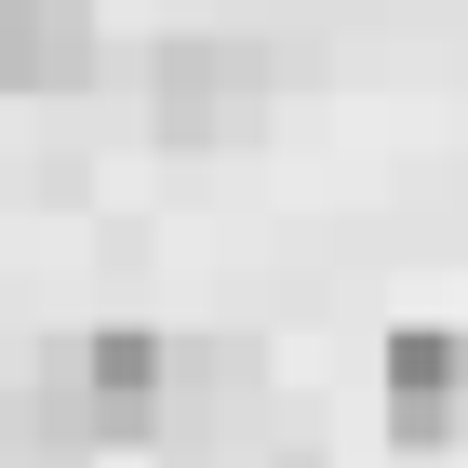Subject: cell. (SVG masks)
I'll list each match as a JSON object with an SVG mask.
<instances>
[{
	"instance_id": "cell-2",
	"label": "cell",
	"mask_w": 468,
	"mask_h": 468,
	"mask_svg": "<svg viewBox=\"0 0 468 468\" xmlns=\"http://www.w3.org/2000/svg\"><path fill=\"white\" fill-rule=\"evenodd\" d=\"M268 94H282V68H268L254 40H228V27H187V40L147 54V121L175 147H241L254 121H268Z\"/></svg>"
},
{
	"instance_id": "cell-4",
	"label": "cell",
	"mask_w": 468,
	"mask_h": 468,
	"mask_svg": "<svg viewBox=\"0 0 468 468\" xmlns=\"http://www.w3.org/2000/svg\"><path fill=\"white\" fill-rule=\"evenodd\" d=\"M94 68V0H0V94H68Z\"/></svg>"
},
{
	"instance_id": "cell-1",
	"label": "cell",
	"mask_w": 468,
	"mask_h": 468,
	"mask_svg": "<svg viewBox=\"0 0 468 468\" xmlns=\"http://www.w3.org/2000/svg\"><path fill=\"white\" fill-rule=\"evenodd\" d=\"M175 388H187V361H175L161 322H94V335H68L40 361V415L68 429V455L80 441H147L175 415Z\"/></svg>"
},
{
	"instance_id": "cell-3",
	"label": "cell",
	"mask_w": 468,
	"mask_h": 468,
	"mask_svg": "<svg viewBox=\"0 0 468 468\" xmlns=\"http://www.w3.org/2000/svg\"><path fill=\"white\" fill-rule=\"evenodd\" d=\"M375 388H388V429L415 441V455L468 441V322H401Z\"/></svg>"
}]
</instances>
